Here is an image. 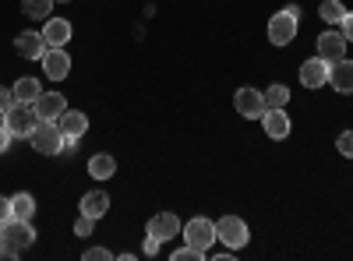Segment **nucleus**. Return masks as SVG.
I'll return each mask as SVG.
<instances>
[{
    "label": "nucleus",
    "instance_id": "nucleus-1",
    "mask_svg": "<svg viewBox=\"0 0 353 261\" xmlns=\"http://www.w3.org/2000/svg\"><path fill=\"white\" fill-rule=\"evenodd\" d=\"M28 244H36V229L28 226V219H8L0 226V258H18Z\"/></svg>",
    "mask_w": 353,
    "mask_h": 261
},
{
    "label": "nucleus",
    "instance_id": "nucleus-2",
    "mask_svg": "<svg viewBox=\"0 0 353 261\" xmlns=\"http://www.w3.org/2000/svg\"><path fill=\"white\" fill-rule=\"evenodd\" d=\"M28 141H32V149L43 152V156H61L64 152V134L57 127V121H39L36 131L28 134Z\"/></svg>",
    "mask_w": 353,
    "mask_h": 261
},
{
    "label": "nucleus",
    "instance_id": "nucleus-3",
    "mask_svg": "<svg viewBox=\"0 0 353 261\" xmlns=\"http://www.w3.org/2000/svg\"><path fill=\"white\" fill-rule=\"evenodd\" d=\"M4 124H8V131H11L14 138H28V134L36 131L39 117H36L32 103H14V106L4 113Z\"/></svg>",
    "mask_w": 353,
    "mask_h": 261
},
{
    "label": "nucleus",
    "instance_id": "nucleus-4",
    "mask_svg": "<svg viewBox=\"0 0 353 261\" xmlns=\"http://www.w3.org/2000/svg\"><path fill=\"white\" fill-rule=\"evenodd\" d=\"M184 240L191 244V247H198L201 254H209V247L216 244V222L212 219H205V216H198V219H191V222H184Z\"/></svg>",
    "mask_w": 353,
    "mask_h": 261
},
{
    "label": "nucleus",
    "instance_id": "nucleus-5",
    "mask_svg": "<svg viewBox=\"0 0 353 261\" xmlns=\"http://www.w3.org/2000/svg\"><path fill=\"white\" fill-rule=\"evenodd\" d=\"M216 240H223L230 251H241V247L251 240L248 222H244V219H237V216H223V219L216 222Z\"/></svg>",
    "mask_w": 353,
    "mask_h": 261
},
{
    "label": "nucleus",
    "instance_id": "nucleus-6",
    "mask_svg": "<svg viewBox=\"0 0 353 261\" xmlns=\"http://www.w3.org/2000/svg\"><path fill=\"white\" fill-rule=\"evenodd\" d=\"M181 229H184V222L176 219L173 212H159V216H152V219H149V226H145V233H152V237L163 244V240H173L176 233H181Z\"/></svg>",
    "mask_w": 353,
    "mask_h": 261
},
{
    "label": "nucleus",
    "instance_id": "nucleus-7",
    "mask_svg": "<svg viewBox=\"0 0 353 261\" xmlns=\"http://www.w3.org/2000/svg\"><path fill=\"white\" fill-rule=\"evenodd\" d=\"M293 36H297V18H293V14L279 11V14H272V18H269V39H272L276 46L293 43Z\"/></svg>",
    "mask_w": 353,
    "mask_h": 261
},
{
    "label": "nucleus",
    "instance_id": "nucleus-8",
    "mask_svg": "<svg viewBox=\"0 0 353 261\" xmlns=\"http://www.w3.org/2000/svg\"><path fill=\"white\" fill-rule=\"evenodd\" d=\"M43 67H46V78L64 81L68 71H71V56L64 53V46H50V50L43 53Z\"/></svg>",
    "mask_w": 353,
    "mask_h": 261
},
{
    "label": "nucleus",
    "instance_id": "nucleus-9",
    "mask_svg": "<svg viewBox=\"0 0 353 261\" xmlns=\"http://www.w3.org/2000/svg\"><path fill=\"white\" fill-rule=\"evenodd\" d=\"M233 103H237V113L248 121H261V113H265V96L258 89H241L237 96H233Z\"/></svg>",
    "mask_w": 353,
    "mask_h": 261
},
{
    "label": "nucleus",
    "instance_id": "nucleus-10",
    "mask_svg": "<svg viewBox=\"0 0 353 261\" xmlns=\"http://www.w3.org/2000/svg\"><path fill=\"white\" fill-rule=\"evenodd\" d=\"M301 85H304V89H321V85H329V61H321V56H311V61H304V67H301Z\"/></svg>",
    "mask_w": 353,
    "mask_h": 261
},
{
    "label": "nucleus",
    "instance_id": "nucleus-11",
    "mask_svg": "<svg viewBox=\"0 0 353 261\" xmlns=\"http://www.w3.org/2000/svg\"><path fill=\"white\" fill-rule=\"evenodd\" d=\"M14 50H18L21 56H28V61H43V53H46L50 46H46L43 32H32V28H28V32H18V36H14Z\"/></svg>",
    "mask_w": 353,
    "mask_h": 261
},
{
    "label": "nucleus",
    "instance_id": "nucleus-12",
    "mask_svg": "<svg viewBox=\"0 0 353 261\" xmlns=\"http://www.w3.org/2000/svg\"><path fill=\"white\" fill-rule=\"evenodd\" d=\"M318 56H321V61H329V64L343 61V56H346V36L343 32H321L318 36Z\"/></svg>",
    "mask_w": 353,
    "mask_h": 261
},
{
    "label": "nucleus",
    "instance_id": "nucleus-13",
    "mask_svg": "<svg viewBox=\"0 0 353 261\" xmlns=\"http://www.w3.org/2000/svg\"><path fill=\"white\" fill-rule=\"evenodd\" d=\"M57 127H61V134H64V138L78 141V138L88 131V117H85L81 109H64L61 117H57Z\"/></svg>",
    "mask_w": 353,
    "mask_h": 261
},
{
    "label": "nucleus",
    "instance_id": "nucleus-14",
    "mask_svg": "<svg viewBox=\"0 0 353 261\" xmlns=\"http://www.w3.org/2000/svg\"><path fill=\"white\" fill-rule=\"evenodd\" d=\"M329 85L336 92H343V96H350L353 92V61H336V64H329Z\"/></svg>",
    "mask_w": 353,
    "mask_h": 261
},
{
    "label": "nucleus",
    "instance_id": "nucleus-15",
    "mask_svg": "<svg viewBox=\"0 0 353 261\" xmlns=\"http://www.w3.org/2000/svg\"><path fill=\"white\" fill-rule=\"evenodd\" d=\"M32 109H36L39 121H57L68 106H64V96H61V92H43V96L32 103Z\"/></svg>",
    "mask_w": 353,
    "mask_h": 261
},
{
    "label": "nucleus",
    "instance_id": "nucleus-16",
    "mask_svg": "<svg viewBox=\"0 0 353 261\" xmlns=\"http://www.w3.org/2000/svg\"><path fill=\"white\" fill-rule=\"evenodd\" d=\"M261 127H265V134H269V138L283 141V138L290 134V117H286V109H283V106H279V109H265V113H261Z\"/></svg>",
    "mask_w": 353,
    "mask_h": 261
},
{
    "label": "nucleus",
    "instance_id": "nucleus-17",
    "mask_svg": "<svg viewBox=\"0 0 353 261\" xmlns=\"http://www.w3.org/2000/svg\"><path fill=\"white\" fill-rule=\"evenodd\" d=\"M43 39H46V46H68V39H71V21L50 18L46 28H43Z\"/></svg>",
    "mask_w": 353,
    "mask_h": 261
},
{
    "label": "nucleus",
    "instance_id": "nucleus-18",
    "mask_svg": "<svg viewBox=\"0 0 353 261\" xmlns=\"http://www.w3.org/2000/svg\"><path fill=\"white\" fill-rule=\"evenodd\" d=\"M81 212L92 216V219H103V216L110 212V194H106V191H88V194L81 198Z\"/></svg>",
    "mask_w": 353,
    "mask_h": 261
},
{
    "label": "nucleus",
    "instance_id": "nucleus-19",
    "mask_svg": "<svg viewBox=\"0 0 353 261\" xmlns=\"http://www.w3.org/2000/svg\"><path fill=\"white\" fill-rule=\"evenodd\" d=\"M113 173H117V159L113 156L96 152L92 159H88V177H92V180H110Z\"/></svg>",
    "mask_w": 353,
    "mask_h": 261
},
{
    "label": "nucleus",
    "instance_id": "nucleus-20",
    "mask_svg": "<svg viewBox=\"0 0 353 261\" xmlns=\"http://www.w3.org/2000/svg\"><path fill=\"white\" fill-rule=\"evenodd\" d=\"M11 216H14V219H32V216H36V198L28 194V191H18V194L11 198Z\"/></svg>",
    "mask_w": 353,
    "mask_h": 261
},
{
    "label": "nucleus",
    "instance_id": "nucleus-21",
    "mask_svg": "<svg viewBox=\"0 0 353 261\" xmlns=\"http://www.w3.org/2000/svg\"><path fill=\"white\" fill-rule=\"evenodd\" d=\"M39 96H43V89H39L36 78H18L14 81V99L18 103H36Z\"/></svg>",
    "mask_w": 353,
    "mask_h": 261
},
{
    "label": "nucleus",
    "instance_id": "nucleus-22",
    "mask_svg": "<svg viewBox=\"0 0 353 261\" xmlns=\"http://www.w3.org/2000/svg\"><path fill=\"white\" fill-rule=\"evenodd\" d=\"M261 96H265V109H279V106L290 103V89H286V85H269Z\"/></svg>",
    "mask_w": 353,
    "mask_h": 261
},
{
    "label": "nucleus",
    "instance_id": "nucleus-23",
    "mask_svg": "<svg viewBox=\"0 0 353 261\" xmlns=\"http://www.w3.org/2000/svg\"><path fill=\"white\" fill-rule=\"evenodd\" d=\"M50 11H53V0H25L21 4V14H28V18H50Z\"/></svg>",
    "mask_w": 353,
    "mask_h": 261
},
{
    "label": "nucleus",
    "instance_id": "nucleus-24",
    "mask_svg": "<svg viewBox=\"0 0 353 261\" xmlns=\"http://www.w3.org/2000/svg\"><path fill=\"white\" fill-rule=\"evenodd\" d=\"M321 18H325L329 25H339L343 21V14H346V8L339 4V0H325V4H321V11H318Z\"/></svg>",
    "mask_w": 353,
    "mask_h": 261
},
{
    "label": "nucleus",
    "instance_id": "nucleus-25",
    "mask_svg": "<svg viewBox=\"0 0 353 261\" xmlns=\"http://www.w3.org/2000/svg\"><path fill=\"white\" fill-rule=\"evenodd\" d=\"M92 229H96V219H92V216L81 212V216L74 219V233H78V237H92Z\"/></svg>",
    "mask_w": 353,
    "mask_h": 261
},
{
    "label": "nucleus",
    "instance_id": "nucleus-26",
    "mask_svg": "<svg viewBox=\"0 0 353 261\" xmlns=\"http://www.w3.org/2000/svg\"><path fill=\"white\" fill-rule=\"evenodd\" d=\"M336 149H339V152H343L346 159H353V131H343V134H339Z\"/></svg>",
    "mask_w": 353,
    "mask_h": 261
},
{
    "label": "nucleus",
    "instance_id": "nucleus-27",
    "mask_svg": "<svg viewBox=\"0 0 353 261\" xmlns=\"http://www.w3.org/2000/svg\"><path fill=\"white\" fill-rule=\"evenodd\" d=\"M201 258H205V254H201L198 247H191V244H188V247H181V251L173 254V261H201Z\"/></svg>",
    "mask_w": 353,
    "mask_h": 261
},
{
    "label": "nucleus",
    "instance_id": "nucleus-28",
    "mask_svg": "<svg viewBox=\"0 0 353 261\" xmlns=\"http://www.w3.org/2000/svg\"><path fill=\"white\" fill-rule=\"evenodd\" d=\"M14 103H18V99H14V89H0V113H8Z\"/></svg>",
    "mask_w": 353,
    "mask_h": 261
},
{
    "label": "nucleus",
    "instance_id": "nucleus-29",
    "mask_svg": "<svg viewBox=\"0 0 353 261\" xmlns=\"http://www.w3.org/2000/svg\"><path fill=\"white\" fill-rule=\"evenodd\" d=\"M106 258H113L106 247H88V251H85V261H106Z\"/></svg>",
    "mask_w": 353,
    "mask_h": 261
},
{
    "label": "nucleus",
    "instance_id": "nucleus-30",
    "mask_svg": "<svg viewBox=\"0 0 353 261\" xmlns=\"http://www.w3.org/2000/svg\"><path fill=\"white\" fill-rule=\"evenodd\" d=\"M11 141H14V134L8 131V124H0V156H4V152L11 149Z\"/></svg>",
    "mask_w": 353,
    "mask_h": 261
},
{
    "label": "nucleus",
    "instance_id": "nucleus-31",
    "mask_svg": "<svg viewBox=\"0 0 353 261\" xmlns=\"http://www.w3.org/2000/svg\"><path fill=\"white\" fill-rule=\"evenodd\" d=\"M339 25H343V36H346V43H353V11H346Z\"/></svg>",
    "mask_w": 353,
    "mask_h": 261
},
{
    "label": "nucleus",
    "instance_id": "nucleus-32",
    "mask_svg": "<svg viewBox=\"0 0 353 261\" xmlns=\"http://www.w3.org/2000/svg\"><path fill=\"white\" fill-rule=\"evenodd\" d=\"M145 254H149V258H156V254H159V240H156L152 233H145Z\"/></svg>",
    "mask_w": 353,
    "mask_h": 261
},
{
    "label": "nucleus",
    "instance_id": "nucleus-33",
    "mask_svg": "<svg viewBox=\"0 0 353 261\" xmlns=\"http://www.w3.org/2000/svg\"><path fill=\"white\" fill-rule=\"evenodd\" d=\"M8 219H11V201H8V198H0V226H4Z\"/></svg>",
    "mask_w": 353,
    "mask_h": 261
}]
</instances>
